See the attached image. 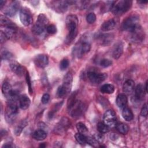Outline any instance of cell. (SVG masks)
Instances as JSON below:
<instances>
[{
    "instance_id": "1",
    "label": "cell",
    "mask_w": 148,
    "mask_h": 148,
    "mask_svg": "<svg viewBox=\"0 0 148 148\" xmlns=\"http://www.w3.org/2000/svg\"><path fill=\"white\" fill-rule=\"evenodd\" d=\"M68 109L69 114L72 117L80 116L84 110V105L76 99V92L71 94L68 101Z\"/></svg>"
},
{
    "instance_id": "2",
    "label": "cell",
    "mask_w": 148,
    "mask_h": 148,
    "mask_svg": "<svg viewBox=\"0 0 148 148\" xmlns=\"http://www.w3.org/2000/svg\"><path fill=\"white\" fill-rule=\"evenodd\" d=\"M66 26L68 34L66 38V42L71 43L77 36L78 31V19L74 14L68 15L66 18Z\"/></svg>"
},
{
    "instance_id": "3",
    "label": "cell",
    "mask_w": 148,
    "mask_h": 148,
    "mask_svg": "<svg viewBox=\"0 0 148 148\" xmlns=\"http://www.w3.org/2000/svg\"><path fill=\"white\" fill-rule=\"evenodd\" d=\"M132 2L130 0H121L114 2L112 11L115 15H121L130 10Z\"/></svg>"
},
{
    "instance_id": "4",
    "label": "cell",
    "mask_w": 148,
    "mask_h": 148,
    "mask_svg": "<svg viewBox=\"0 0 148 148\" xmlns=\"http://www.w3.org/2000/svg\"><path fill=\"white\" fill-rule=\"evenodd\" d=\"M48 23V19L46 15L43 13L39 14L36 23L33 25L31 31L35 35H38L42 34Z\"/></svg>"
},
{
    "instance_id": "5",
    "label": "cell",
    "mask_w": 148,
    "mask_h": 148,
    "mask_svg": "<svg viewBox=\"0 0 148 148\" xmlns=\"http://www.w3.org/2000/svg\"><path fill=\"white\" fill-rule=\"evenodd\" d=\"M18 106L8 103L5 110V117L8 123H12L16 120L18 113Z\"/></svg>"
},
{
    "instance_id": "6",
    "label": "cell",
    "mask_w": 148,
    "mask_h": 148,
    "mask_svg": "<svg viewBox=\"0 0 148 148\" xmlns=\"http://www.w3.org/2000/svg\"><path fill=\"white\" fill-rule=\"evenodd\" d=\"M139 18L136 15H132L127 17L122 23V29L125 31L131 32L138 25Z\"/></svg>"
},
{
    "instance_id": "7",
    "label": "cell",
    "mask_w": 148,
    "mask_h": 148,
    "mask_svg": "<svg viewBox=\"0 0 148 148\" xmlns=\"http://www.w3.org/2000/svg\"><path fill=\"white\" fill-rule=\"evenodd\" d=\"M91 49L90 43L86 40H83L73 48L74 54L78 58L82 57L84 54L90 51Z\"/></svg>"
},
{
    "instance_id": "8",
    "label": "cell",
    "mask_w": 148,
    "mask_h": 148,
    "mask_svg": "<svg viewBox=\"0 0 148 148\" xmlns=\"http://www.w3.org/2000/svg\"><path fill=\"white\" fill-rule=\"evenodd\" d=\"M87 77L91 83L94 84H99L107 78L108 75L105 73H99L95 71H89L87 73Z\"/></svg>"
},
{
    "instance_id": "9",
    "label": "cell",
    "mask_w": 148,
    "mask_h": 148,
    "mask_svg": "<svg viewBox=\"0 0 148 148\" xmlns=\"http://www.w3.org/2000/svg\"><path fill=\"white\" fill-rule=\"evenodd\" d=\"M20 19L21 23L25 26H28L32 24L33 21L32 15L28 8L24 7L20 9Z\"/></svg>"
},
{
    "instance_id": "10",
    "label": "cell",
    "mask_w": 148,
    "mask_h": 148,
    "mask_svg": "<svg viewBox=\"0 0 148 148\" xmlns=\"http://www.w3.org/2000/svg\"><path fill=\"white\" fill-rule=\"evenodd\" d=\"M20 8V2L17 1H12L9 5H8L3 10V13L5 15L12 17L16 14L18 10Z\"/></svg>"
},
{
    "instance_id": "11",
    "label": "cell",
    "mask_w": 148,
    "mask_h": 148,
    "mask_svg": "<svg viewBox=\"0 0 148 148\" xmlns=\"http://www.w3.org/2000/svg\"><path fill=\"white\" fill-rule=\"evenodd\" d=\"M103 123L109 127H113L116 123V115L113 110H107L103 114Z\"/></svg>"
},
{
    "instance_id": "12",
    "label": "cell",
    "mask_w": 148,
    "mask_h": 148,
    "mask_svg": "<svg viewBox=\"0 0 148 148\" xmlns=\"http://www.w3.org/2000/svg\"><path fill=\"white\" fill-rule=\"evenodd\" d=\"M130 32H131V38L133 41L139 42H142L144 39V32L139 24Z\"/></svg>"
},
{
    "instance_id": "13",
    "label": "cell",
    "mask_w": 148,
    "mask_h": 148,
    "mask_svg": "<svg viewBox=\"0 0 148 148\" xmlns=\"http://www.w3.org/2000/svg\"><path fill=\"white\" fill-rule=\"evenodd\" d=\"M34 63L38 67L44 68L48 65V57L45 54H38L34 58Z\"/></svg>"
},
{
    "instance_id": "14",
    "label": "cell",
    "mask_w": 148,
    "mask_h": 148,
    "mask_svg": "<svg viewBox=\"0 0 148 148\" xmlns=\"http://www.w3.org/2000/svg\"><path fill=\"white\" fill-rule=\"evenodd\" d=\"M53 2L54 10L58 12H66L68 5L72 3L71 1H54Z\"/></svg>"
},
{
    "instance_id": "15",
    "label": "cell",
    "mask_w": 148,
    "mask_h": 148,
    "mask_svg": "<svg viewBox=\"0 0 148 148\" xmlns=\"http://www.w3.org/2000/svg\"><path fill=\"white\" fill-rule=\"evenodd\" d=\"M114 36L110 34H100L97 36V39L101 45L103 46L109 45L113 40Z\"/></svg>"
},
{
    "instance_id": "16",
    "label": "cell",
    "mask_w": 148,
    "mask_h": 148,
    "mask_svg": "<svg viewBox=\"0 0 148 148\" xmlns=\"http://www.w3.org/2000/svg\"><path fill=\"white\" fill-rule=\"evenodd\" d=\"M72 80V75L71 73H67L64 77L63 84L62 86L65 88L68 94L70 92L71 90Z\"/></svg>"
},
{
    "instance_id": "17",
    "label": "cell",
    "mask_w": 148,
    "mask_h": 148,
    "mask_svg": "<svg viewBox=\"0 0 148 148\" xmlns=\"http://www.w3.org/2000/svg\"><path fill=\"white\" fill-rule=\"evenodd\" d=\"M123 53V45L122 42H119L115 44L113 51H112V56L114 59L119 58Z\"/></svg>"
},
{
    "instance_id": "18",
    "label": "cell",
    "mask_w": 148,
    "mask_h": 148,
    "mask_svg": "<svg viewBox=\"0 0 148 148\" xmlns=\"http://www.w3.org/2000/svg\"><path fill=\"white\" fill-rule=\"evenodd\" d=\"M0 24L1 26L5 27V28H17L16 25L8 17L1 15L0 16Z\"/></svg>"
},
{
    "instance_id": "19",
    "label": "cell",
    "mask_w": 148,
    "mask_h": 148,
    "mask_svg": "<svg viewBox=\"0 0 148 148\" xmlns=\"http://www.w3.org/2000/svg\"><path fill=\"white\" fill-rule=\"evenodd\" d=\"M11 70L18 76H22L24 73V68L17 62L13 61L10 64Z\"/></svg>"
},
{
    "instance_id": "20",
    "label": "cell",
    "mask_w": 148,
    "mask_h": 148,
    "mask_svg": "<svg viewBox=\"0 0 148 148\" xmlns=\"http://www.w3.org/2000/svg\"><path fill=\"white\" fill-rule=\"evenodd\" d=\"M30 103L31 101L26 95H21L19 96V107L21 109L25 110L28 109Z\"/></svg>"
},
{
    "instance_id": "21",
    "label": "cell",
    "mask_w": 148,
    "mask_h": 148,
    "mask_svg": "<svg viewBox=\"0 0 148 148\" xmlns=\"http://www.w3.org/2000/svg\"><path fill=\"white\" fill-rule=\"evenodd\" d=\"M146 90L144 86L142 84H139L135 88V96L138 100H142L146 94Z\"/></svg>"
},
{
    "instance_id": "22",
    "label": "cell",
    "mask_w": 148,
    "mask_h": 148,
    "mask_svg": "<svg viewBox=\"0 0 148 148\" xmlns=\"http://www.w3.org/2000/svg\"><path fill=\"white\" fill-rule=\"evenodd\" d=\"M135 88V82L132 80H126L123 86V91L124 93L130 94L134 91Z\"/></svg>"
},
{
    "instance_id": "23",
    "label": "cell",
    "mask_w": 148,
    "mask_h": 148,
    "mask_svg": "<svg viewBox=\"0 0 148 148\" xmlns=\"http://www.w3.org/2000/svg\"><path fill=\"white\" fill-rule=\"evenodd\" d=\"M69 125V120L66 117H63L59 122V123L57 124L56 131H58V133H61V132H63L65 131V130L67 129V128Z\"/></svg>"
},
{
    "instance_id": "24",
    "label": "cell",
    "mask_w": 148,
    "mask_h": 148,
    "mask_svg": "<svg viewBox=\"0 0 148 148\" xmlns=\"http://www.w3.org/2000/svg\"><path fill=\"white\" fill-rule=\"evenodd\" d=\"M116 24V22L114 19L113 18L109 19L105 21L101 25V28L103 31H109L113 29L114 28Z\"/></svg>"
},
{
    "instance_id": "25",
    "label": "cell",
    "mask_w": 148,
    "mask_h": 148,
    "mask_svg": "<svg viewBox=\"0 0 148 148\" xmlns=\"http://www.w3.org/2000/svg\"><path fill=\"white\" fill-rule=\"evenodd\" d=\"M127 97L125 94H120L116 98V104L120 109H123L127 103Z\"/></svg>"
},
{
    "instance_id": "26",
    "label": "cell",
    "mask_w": 148,
    "mask_h": 148,
    "mask_svg": "<svg viewBox=\"0 0 148 148\" xmlns=\"http://www.w3.org/2000/svg\"><path fill=\"white\" fill-rule=\"evenodd\" d=\"M13 90L12 89V86L8 82H5L2 86V91L3 95L8 99L10 97Z\"/></svg>"
},
{
    "instance_id": "27",
    "label": "cell",
    "mask_w": 148,
    "mask_h": 148,
    "mask_svg": "<svg viewBox=\"0 0 148 148\" xmlns=\"http://www.w3.org/2000/svg\"><path fill=\"white\" fill-rule=\"evenodd\" d=\"M32 137L37 140H42L47 137V132L42 129L35 131L32 134Z\"/></svg>"
},
{
    "instance_id": "28",
    "label": "cell",
    "mask_w": 148,
    "mask_h": 148,
    "mask_svg": "<svg viewBox=\"0 0 148 148\" xmlns=\"http://www.w3.org/2000/svg\"><path fill=\"white\" fill-rule=\"evenodd\" d=\"M122 116H123V119L127 121H131L134 118V115H133L132 112L131 111V110L130 108H128V107H126V106L123 109Z\"/></svg>"
},
{
    "instance_id": "29",
    "label": "cell",
    "mask_w": 148,
    "mask_h": 148,
    "mask_svg": "<svg viewBox=\"0 0 148 148\" xmlns=\"http://www.w3.org/2000/svg\"><path fill=\"white\" fill-rule=\"evenodd\" d=\"M114 86L111 84H105L101 86V91L104 94H110L114 91Z\"/></svg>"
},
{
    "instance_id": "30",
    "label": "cell",
    "mask_w": 148,
    "mask_h": 148,
    "mask_svg": "<svg viewBox=\"0 0 148 148\" xmlns=\"http://www.w3.org/2000/svg\"><path fill=\"white\" fill-rule=\"evenodd\" d=\"M116 130L121 134L123 135H126L129 131V127L128 126L124 123H119L116 124Z\"/></svg>"
},
{
    "instance_id": "31",
    "label": "cell",
    "mask_w": 148,
    "mask_h": 148,
    "mask_svg": "<svg viewBox=\"0 0 148 148\" xmlns=\"http://www.w3.org/2000/svg\"><path fill=\"white\" fill-rule=\"evenodd\" d=\"M75 138L76 141L80 145H84L86 143H87V136L82 133H76L75 135Z\"/></svg>"
},
{
    "instance_id": "32",
    "label": "cell",
    "mask_w": 148,
    "mask_h": 148,
    "mask_svg": "<svg viewBox=\"0 0 148 148\" xmlns=\"http://www.w3.org/2000/svg\"><path fill=\"white\" fill-rule=\"evenodd\" d=\"M97 130L101 134H105L109 131L110 128L104 123L99 122L97 124Z\"/></svg>"
},
{
    "instance_id": "33",
    "label": "cell",
    "mask_w": 148,
    "mask_h": 148,
    "mask_svg": "<svg viewBox=\"0 0 148 148\" xmlns=\"http://www.w3.org/2000/svg\"><path fill=\"white\" fill-rule=\"evenodd\" d=\"M27 124V121L25 120L21 121L19 123V124L16 127V128L14 130V134H15V135H17V136L20 135V134L22 132V130L26 126Z\"/></svg>"
},
{
    "instance_id": "34",
    "label": "cell",
    "mask_w": 148,
    "mask_h": 148,
    "mask_svg": "<svg viewBox=\"0 0 148 148\" xmlns=\"http://www.w3.org/2000/svg\"><path fill=\"white\" fill-rule=\"evenodd\" d=\"M76 128L78 131V132L84 134H86V132H88L87 127H86V125L84 123H83L82 122L77 123L76 124Z\"/></svg>"
},
{
    "instance_id": "35",
    "label": "cell",
    "mask_w": 148,
    "mask_h": 148,
    "mask_svg": "<svg viewBox=\"0 0 148 148\" xmlns=\"http://www.w3.org/2000/svg\"><path fill=\"white\" fill-rule=\"evenodd\" d=\"M68 94L65 88L61 85L58 87L57 91V95L59 98H62Z\"/></svg>"
},
{
    "instance_id": "36",
    "label": "cell",
    "mask_w": 148,
    "mask_h": 148,
    "mask_svg": "<svg viewBox=\"0 0 148 148\" xmlns=\"http://www.w3.org/2000/svg\"><path fill=\"white\" fill-rule=\"evenodd\" d=\"M115 1H106L105 3L103 5V7L101 8V10H105V12H107L108 10H112V8L114 3Z\"/></svg>"
},
{
    "instance_id": "37",
    "label": "cell",
    "mask_w": 148,
    "mask_h": 148,
    "mask_svg": "<svg viewBox=\"0 0 148 148\" xmlns=\"http://www.w3.org/2000/svg\"><path fill=\"white\" fill-rule=\"evenodd\" d=\"M1 58L2 60H11L13 58V54L7 50H4L1 53Z\"/></svg>"
},
{
    "instance_id": "38",
    "label": "cell",
    "mask_w": 148,
    "mask_h": 148,
    "mask_svg": "<svg viewBox=\"0 0 148 148\" xmlns=\"http://www.w3.org/2000/svg\"><path fill=\"white\" fill-rule=\"evenodd\" d=\"M99 64L101 66H102L103 68H107V67H109L112 65V61L109 59L103 58L101 60Z\"/></svg>"
},
{
    "instance_id": "39",
    "label": "cell",
    "mask_w": 148,
    "mask_h": 148,
    "mask_svg": "<svg viewBox=\"0 0 148 148\" xmlns=\"http://www.w3.org/2000/svg\"><path fill=\"white\" fill-rule=\"evenodd\" d=\"M96 20V16L94 13H90L86 16V21L89 24H93Z\"/></svg>"
},
{
    "instance_id": "40",
    "label": "cell",
    "mask_w": 148,
    "mask_h": 148,
    "mask_svg": "<svg viewBox=\"0 0 148 148\" xmlns=\"http://www.w3.org/2000/svg\"><path fill=\"white\" fill-rule=\"evenodd\" d=\"M69 65V61L67 59H63L60 64V69L61 71L65 70Z\"/></svg>"
},
{
    "instance_id": "41",
    "label": "cell",
    "mask_w": 148,
    "mask_h": 148,
    "mask_svg": "<svg viewBox=\"0 0 148 148\" xmlns=\"http://www.w3.org/2000/svg\"><path fill=\"white\" fill-rule=\"evenodd\" d=\"M47 32L49 34H54L57 32V28L54 24H50L46 27Z\"/></svg>"
},
{
    "instance_id": "42",
    "label": "cell",
    "mask_w": 148,
    "mask_h": 148,
    "mask_svg": "<svg viewBox=\"0 0 148 148\" xmlns=\"http://www.w3.org/2000/svg\"><path fill=\"white\" fill-rule=\"evenodd\" d=\"M26 81H27V83L28 87V90H29V92L30 93V94L31 95L33 93V90H32V84H31V79H30V76L29 75L28 72H27L26 73Z\"/></svg>"
},
{
    "instance_id": "43",
    "label": "cell",
    "mask_w": 148,
    "mask_h": 148,
    "mask_svg": "<svg viewBox=\"0 0 148 148\" xmlns=\"http://www.w3.org/2000/svg\"><path fill=\"white\" fill-rule=\"evenodd\" d=\"M87 143L92 146H96L98 145V142L94 138L87 136Z\"/></svg>"
},
{
    "instance_id": "44",
    "label": "cell",
    "mask_w": 148,
    "mask_h": 148,
    "mask_svg": "<svg viewBox=\"0 0 148 148\" xmlns=\"http://www.w3.org/2000/svg\"><path fill=\"white\" fill-rule=\"evenodd\" d=\"M93 138L98 142V143H102L104 140V136L101 133L95 134L94 135Z\"/></svg>"
},
{
    "instance_id": "45",
    "label": "cell",
    "mask_w": 148,
    "mask_h": 148,
    "mask_svg": "<svg viewBox=\"0 0 148 148\" xmlns=\"http://www.w3.org/2000/svg\"><path fill=\"white\" fill-rule=\"evenodd\" d=\"M50 100V95L49 94L46 93L44 94L41 98V102L43 104H46Z\"/></svg>"
},
{
    "instance_id": "46",
    "label": "cell",
    "mask_w": 148,
    "mask_h": 148,
    "mask_svg": "<svg viewBox=\"0 0 148 148\" xmlns=\"http://www.w3.org/2000/svg\"><path fill=\"white\" fill-rule=\"evenodd\" d=\"M147 113H148V109H147V105L146 103L144 104V105L143 106L142 109H141V112H140V114L142 116L144 117H146L147 116Z\"/></svg>"
},
{
    "instance_id": "47",
    "label": "cell",
    "mask_w": 148,
    "mask_h": 148,
    "mask_svg": "<svg viewBox=\"0 0 148 148\" xmlns=\"http://www.w3.org/2000/svg\"><path fill=\"white\" fill-rule=\"evenodd\" d=\"M0 39H1V43L6 42L8 39H9V38L7 36V35H6V34L2 31L0 32Z\"/></svg>"
},
{
    "instance_id": "48",
    "label": "cell",
    "mask_w": 148,
    "mask_h": 148,
    "mask_svg": "<svg viewBox=\"0 0 148 148\" xmlns=\"http://www.w3.org/2000/svg\"><path fill=\"white\" fill-rule=\"evenodd\" d=\"M6 2V1H3V0L0 1V9H2L3 6H5Z\"/></svg>"
},
{
    "instance_id": "49",
    "label": "cell",
    "mask_w": 148,
    "mask_h": 148,
    "mask_svg": "<svg viewBox=\"0 0 148 148\" xmlns=\"http://www.w3.org/2000/svg\"><path fill=\"white\" fill-rule=\"evenodd\" d=\"M12 147L13 146L11 145V143H6L2 146V147Z\"/></svg>"
},
{
    "instance_id": "50",
    "label": "cell",
    "mask_w": 148,
    "mask_h": 148,
    "mask_svg": "<svg viewBox=\"0 0 148 148\" xmlns=\"http://www.w3.org/2000/svg\"><path fill=\"white\" fill-rule=\"evenodd\" d=\"M147 1H138V2L139 3H142V4H144V3H147Z\"/></svg>"
},
{
    "instance_id": "51",
    "label": "cell",
    "mask_w": 148,
    "mask_h": 148,
    "mask_svg": "<svg viewBox=\"0 0 148 148\" xmlns=\"http://www.w3.org/2000/svg\"><path fill=\"white\" fill-rule=\"evenodd\" d=\"M147 84H148V83H147V81H146V85H145V87L146 92H147Z\"/></svg>"
},
{
    "instance_id": "52",
    "label": "cell",
    "mask_w": 148,
    "mask_h": 148,
    "mask_svg": "<svg viewBox=\"0 0 148 148\" xmlns=\"http://www.w3.org/2000/svg\"><path fill=\"white\" fill-rule=\"evenodd\" d=\"M39 147H46V144H45V143H42V144L39 146Z\"/></svg>"
}]
</instances>
